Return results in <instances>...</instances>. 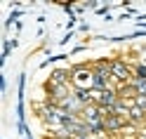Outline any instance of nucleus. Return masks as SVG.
<instances>
[{"label": "nucleus", "mask_w": 146, "mask_h": 139, "mask_svg": "<svg viewBox=\"0 0 146 139\" xmlns=\"http://www.w3.org/2000/svg\"><path fill=\"white\" fill-rule=\"evenodd\" d=\"M61 106L66 108L68 113H76V116H80V113H83V108H85V104H83V101H80V99L76 97V92H73V94H71L66 101H64Z\"/></svg>", "instance_id": "nucleus-4"}, {"label": "nucleus", "mask_w": 146, "mask_h": 139, "mask_svg": "<svg viewBox=\"0 0 146 139\" xmlns=\"http://www.w3.org/2000/svg\"><path fill=\"white\" fill-rule=\"evenodd\" d=\"M134 78H146V64H137V69H134Z\"/></svg>", "instance_id": "nucleus-5"}, {"label": "nucleus", "mask_w": 146, "mask_h": 139, "mask_svg": "<svg viewBox=\"0 0 146 139\" xmlns=\"http://www.w3.org/2000/svg\"><path fill=\"white\" fill-rule=\"evenodd\" d=\"M111 76H113V82L118 85H127L132 82V69L125 64V59H111Z\"/></svg>", "instance_id": "nucleus-2"}, {"label": "nucleus", "mask_w": 146, "mask_h": 139, "mask_svg": "<svg viewBox=\"0 0 146 139\" xmlns=\"http://www.w3.org/2000/svg\"><path fill=\"white\" fill-rule=\"evenodd\" d=\"M137 106L146 111V94H137Z\"/></svg>", "instance_id": "nucleus-6"}, {"label": "nucleus", "mask_w": 146, "mask_h": 139, "mask_svg": "<svg viewBox=\"0 0 146 139\" xmlns=\"http://www.w3.org/2000/svg\"><path fill=\"white\" fill-rule=\"evenodd\" d=\"M71 38H73V31H66V35H64V38L59 40V45H66V43H68Z\"/></svg>", "instance_id": "nucleus-7"}, {"label": "nucleus", "mask_w": 146, "mask_h": 139, "mask_svg": "<svg viewBox=\"0 0 146 139\" xmlns=\"http://www.w3.org/2000/svg\"><path fill=\"white\" fill-rule=\"evenodd\" d=\"M125 125H127V120H125L123 116L111 113V116H106V118H104V127H106V132H108V134H111V132H120Z\"/></svg>", "instance_id": "nucleus-3"}, {"label": "nucleus", "mask_w": 146, "mask_h": 139, "mask_svg": "<svg viewBox=\"0 0 146 139\" xmlns=\"http://www.w3.org/2000/svg\"><path fill=\"white\" fill-rule=\"evenodd\" d=\"M73 90H94V73L92 66H76L71 78Z\"/></svg>", "instance_id": "nucleus-1"}]
</instances>
